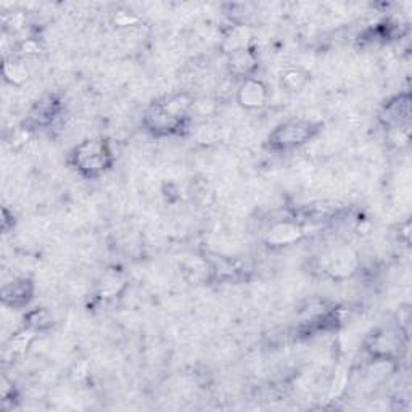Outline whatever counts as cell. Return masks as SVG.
<instances>
[{"mask_svg": "<svg viewBox=\"0 0 412 412\" xmlns=\"http://www.w3.org/2000/svg\"><path fill=\"white\" fill-rule=\"evenodd\" d=\"M192 107L184 95H174L166 98L164 102H158L145 115V122L152 131L171 132L181 126L186 118L189 108Z\"/></svg>", "mask_w": 412, "mask_h": 412, "instance_id": "6da1fadb", "label": "cell"}, {"mask_svg": "<svg viewBox=\"0 0 412 412\" xmlns=\"http://www.w3.org/2000/svg\"><path fill=\"white\" fill-rule=\"evenodd\" d=\"M75 163L88 176L100 174L110 166V152L100 140H88L76 149Z\"/></svg>", "mask_w": 412, "mask_h": 412, "instance_id": "7a4b0ae2", "label": "cell"}, {"mask_svg": "<svg viewBox=\"0 0 412 412\" xmlns=\"http://www.w3.org/2000/svg\"><path fill=\"white\" fill-rule=\"evenodd\" d=\"M315 132H316V126L312 125V122L298 120V121H290L279 126L273 132V135H270L269 140L275 149L287 150V149H293V147L305 144Z\"/></svg>", "mask_w": 412, "mask_h": 412, "instance_id": "3957f363", "label": "cell"}, {"mask_svg": "<svg viewBox=\"0 0 412 412\" xmlns=\"http://www.w3.org/2000/svg\"><path fill=\"white\" fill-rule=\"evenodd\" d=\"M268 98V92L264 84L256 79H247L238 89V102L245 108H260Z\"/></svg>", "mask_w": 412, "mask_h": 412, "instance_id": "277c9868", "label": "cell"}, {"mask_svg": "<svg viewBox=\"0 0 412 412\" xmlns=\"http://www.w3.org/2000/svg\"><path fill=\"white\" fill-rule=\"evenodd\" d=\"M31 295H33V284L26 279L16 280L15 284L11 282V285L4 288V300L7 301V303L10 301L11 306H20L28 303Z\"/></svg>", "mask_w": 412, "mask_h": 412, "instance_id": "5b68a950", "label": "cell"}, {"mask_svg": "<svg viewBox=\"0 0 412 412\" xmlns=\"http://www.w3.org/2000/svg\"><path fill=\"white\" fill-rule=\"evenodd\" d=\"M229 66L233 75L247 76L250 71H253L256 68V58H255V55L248 51V48H243V51L231 53Z\"/></svg>", "mask_w": 412, "mask_h": 412, "instance_id": "8992f818", "label": "cell"}, {"mask_svg": "<svg viewBox=\"0 0 412 412\" xmlns=\"http://www.w3.org/2000/svg\"><path fill=\"white\" fill-rule=\"evenodd\" d=\"M301 236V231L297 224L290 223H282L273 227V231L269 233V242L278 243V245H287L292 243L293 240H297Z\"/></svg>", "mask_w": 412, "mask_h": 412, "instance_id": "52a82bcc", "label": "cell"}, {"mask_svg": "<svg viewBox=\"0 0 412 412\" xmlns=\"http://www.w3.org/2000/svg\"><path fill=\"white\" fill-rule=\"evenodd\" d=\"M305 83H306V76L300 70L287 71L285 76L282 78V84L290 90H297L300 88H303Z\"/></svg>", "mask_w": 412, "mask_h": 412, "instance_id": "ba28073f", "label": "cell"}]
</instances>
